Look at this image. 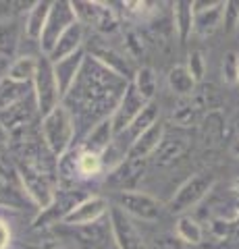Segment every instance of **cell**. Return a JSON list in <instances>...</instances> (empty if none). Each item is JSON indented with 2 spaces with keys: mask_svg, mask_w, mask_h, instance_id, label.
<instances>
[{
  "mask_svg": "<svg viewBox=\"0 0 239 249\" xmlns=\"http://www.w3.org/2000/svg\"><path fill=\"white\" fill-rule=\"evenodd\" d=\"M127 85L129 81L88 54L75 85L63 98V106L71 112L73 123L86 121L98 124L100 121L112 116Z\"/></svg>",
  "mask_w": 239,
  "mask_h": 249,
  "instance_id": "cell-1",
  "label": "cell"
},
{
  "mask_svg": "<svg viewBox=\"0 0 239 249\" xmlns=\"http://www.w3.org/2000/svg\"><path fill=\"white\" fill-rule=\"evenodd\" d=\"M40 133H42L46 150H48L58 160L65 152H69L73 147L75 135H77V127L73 123L71 112L60 104L50 114L42 116Z\"/></svg>",
  "mask_w": 239,
  "mask_h": 249,
  "instance_id": "cell-2",
  "label": "cell"
},
{
  "mask_svg": "<svg viewBox=\"0 0 239 249\" xmlns=\"http://www.w3.org/2000/svg\"><path fill=\"white\" fill-rule=\"evenodd\" d=\"M214 187V175L210 173H196L185 181L179 189L175 191V196L168 201V210L173 214H187L191 208H196Z\"/></svg>",
  "mask_w": 239,
  "mask_h": 249,
  "instance_id": "cell-3",
  "label": "cell"
},
{
  "mask_svg": "<svg viewBox=\"0 0 239 249\" xmlns=\"http://www.w3.org/2000/svg\"><path fill=\"white\" fill-rule=\"evenodd\" d=\"M77 21L83 27H92L102 34H112L119 27L117 11L106 2H98V0H73L71 2Z\"/></svg>",
  "mask_w": 239,
  "mask_h": 249,
  "instance_id": "cell-4",
  "label": "cell"
},
{
  "mask_svg": "<svg viewBox=\"0 0 239 249\" xmlns=\"http://www.w3.org/2000/svg\"><path fill=\"white\" fill-rule=\"evenodd\" d=\"M34 96H36V104H37V112L42 116L50 114L56 106L63 104V96H60L56 77H55V69L52 62L42 56L37 62V73L34 77Z\"/></svg>",
  "mask_w": 239,
  "mask_h": 249,
  "instance_id": "cell-5",
  "label": "cell"
},
{
  "mask_svg": "<svg viewBox=\"0 0 239 249\" xmlns=\"http://www.w3.org/2000/svg\"><path fill=\"white\" fill-rule=\"evenodd\" d=\"M75 23H77V17H75L71 2H67V0H56V2H52L48 21H46V27L40 36V42H37L40 44V50H42V56H48V54L55 50L60 36H63L71 25H75Z\"/></svg>",
  "mask_w": 239,
  "mask_h": 249,
  "instance_id": "cell-6",
  "label": "cell"
},
{
  "mask_svg": "<svg viewBox=\"0 0 239 249\" xmlns=\"http://www.w3.org/2000/svg\"><path fill=\"white\" fill-rule=\"evenodd\" d=\"M117 208H121L129 218H140L144 222H156L163 216V204L140 189L117 191Z\"/></svg>",
  "mask_w": 239,
  "mask_h": 249,
  "instance_id": "cell-7",
  "label": "cell"
},
{
  "mask_svg": "<svg viewBox=\"0 0 239 249\" xmlns=\"http://www.w3.org/2000/svg\"><path fill=\"white\" fill-rule=\"evenodd\" d=\"M19 177L23 181L27 196L32 197V201H36V204L40 206V210L48 208L52 204V199H55L58 189H55V183H52L50 175L46 173V170H42L40 164L27 162L25 168L19 170Z\"/></svg>",
  "mask_w": 239,
  "mask_h": 249,
  "instance_id": "cell-8",
  "label": "cell"
},
{
  "mask_svg": "<svg viewBox=\"0 0 239 249\" xmlns=\"http://www.w3.org/2000/svg\"><path fill=\"white\" fill-rule=\"evenodd\" d=\"M109 224H110L112 239H114V243H117L119 249H148L142 232L135 229L133 220H131L121 208L110 206Z\"/></svg>",
  "mask_w": 239,
  "mask_h": 249,
  "instance_id": "cell-9",
  "label": "cell"
},
{
  "mask_svg": "<svg viewBox=\"0 0 239 249\" xmlns=\"http://www.w3.org/2000/svg\"><path fill=\"white\" fill-rule=\"evenodd\" d=\"M150 102H146V100L140 96V91L133 88V83L129 81L125 93H123V98L119 100V104H117V108H114V112L110 116L112 127H114V137L125 133V131L131 127V123L142 114V110Z\"/></svg>",
  "mask_w": 239,
  "mask_h": 249,
  "instance_id": "cell-10",
  "label": "cell"
},
{
  "mask_svg": "<svg viewBox=\"0 0 239 249\" xmlns=\"http://www.w3.org/2000/svg\"><path fill=\"white\" fill-rule=\"evenodd\" d=\"M109 212H110V204L106 197L86 196L67 214L63 224H67V227H90V224H98Z\"/></svg>",
  "mask_w": 239,
  "mask_h": 249,
  "instance_id": "cell-11",
  "label": "cell"
},
{
  "mask_svg": "<svg viewBox=\"0 0 239 249\" xmlns=\"http://www.w3.org/2000/svg\"><path fill=\"white\" fill-rule=\"evenodd\" d=\"M36 110H37L36 96L23 100V102L15 104V106L4 108V110H0V129L6 131L11 137L23 133V131L27 129V124L32 123Z\"/></svg>",
  "mask_w": 239,
  "mask_h": 249,
  "instance_id": "cell-12",
  "label": "cell"
},
{
  "mask_svg": "<svg viewBox=\"0 0 239 249\" xmlns=\"http://www.w3.org/2000/svg\"><path fill=\"white\" fill-rule=\"evenodd\" d=\"M194 34L208 37L222 27V13L225 2H200L194 0Z\"/></svg>",
  "mask_w": 239,
  "mask_h": 249,
  "instance_id": "cell-13",
  "label": "cell"
},
{
  "mask_svg": "<svg viewBox=\"0 0 239 249\" xmlns=\"http://www.w3.org/2000/svg\"><path fill=\"white\" fill-rule=\"evenodd\" d=\"M86 50H79L71 54V56H67L58 62H52V69H55V77H56V83H58V89H60V96H67L71 88L75 85L77 77L81 73V67L83 62H86Z\"/></svg>",
  "mask_w": 239,
  "mask_h": 249,
  "instance_id": "cell-14",
  "label": "cell"
},
{
  "mask_svg": "<svg viewBox=\"0 0 239 249\" xmlns=\"http://www.w3.org/2000/svg\"><path fill=\"white\" fill-rule=\"evenodd\" d=\"M165 133H166L165 124L158 121L154 127H150L148 131H144V133L129 145L125 158H131V160H148V158H152L154 152L158 150V145L163 143Z\"/></svg>",
  "mask_w": 239,
  "mask_h": 249,
  "instance_id": "cell-15",
  "label": "cell"
},
{
  "mask_svg": "<svg viewBox=\"0 0 239 249\" xmlns=\"http://www.w3.org/2000/svg\"><path fill=\"white\" fill-rule=\"evenodd\" d=\"M189 150V139L183 133H165L163 143L158 145V150L154 152L152 160L156 166H171L175 164L181 156Z\"/></svg>",
  "mask_w": 239,
  "mask_h": 249,
  "instance_id": "cell-16",
  "label": "cell"
},
{
  "mask_svg": "<svg viewBox=\"0 0 239 249\" xmlns=\"http://www.w3.org/2000/svg\"><path fill=\"white\" fill-rule=\"evenodd\" d=\"M92 56H94L98 62H102L106 69H110L112 73H117L119 77H123L125 81L133 79V75L137 71V69L133 67V62H131L125 54H121L119 50L110 48V46H100V48H94Z\"/></svg>",
  "mask_w": 239,
  "mask_h": 249,
  "instance_id": "cell-17",
  "label": "cell"
},
{
  "mask_svg": "<svg viewBox=\"0 0 239 249\" xmlns=\"http://www.w3.org/2000/svg\"><path fill=\"white\" fill-rule=\"evenodd\" d=\"M83 36H86V27L77 21L75 25H71L63 36H60V40L56 42L55 50H52L46 58H48L50 62H58V60H63L67 56H71V54H75V52L83 50Z\"/></svg>",
  "mask_w": 239,
  "mask_h": 249,
  "instance_id": "cell-18",
  "label": "cell"
},
{
  "mask_svg": "<svg viewBox=\"0 0 239 249\" xmlns=\"http://www.w3.org/2000/svg\"><path fill=\"white\" fill-rule=\"evenodd\" d=\"M112 143H114V127H112V119L109 116V119L100 121L98 124H94V127L88 131L86 142L81 145H83V150L104 156L110 150Z\"/></svg>",
  "mask_w": 239,
  "mask_h": 249,
  "instance_id": "cell-19",
  "label": "cell"
},
{
  "mask_svg": "<svg viewBox=\"0 0 239 249\" xmlns=\"http://www.w3.org/2000/svg\"><path fill=\"white\" fill-rule=\"evenodd\" d=\"M21 36H23V27L15 17L0 19V56L6 58V60L17 58Z\"/></svg>",
  "mask_w": 239,
  "mask_h": 249,
  "instance_id": "cell-20",
  "label": "cell"
},
{
  "mask_svg": "<svg viewBox=\"0 0 239 249\" xmlns=\"http://www.w3.org/2000/svg\"><path fill=\"white\" fill-rule=\"evenodd\" d=\"M173 29L181 44L194 36V4L187 0L173 2Z\"/></svg>",
  "mask_w": 239,
  "mask_h": 249,
  "instance_id": "cell-21",
  "label": "cell"
},
{
  "mask_svg": "<svg viewBox=\"0 0 239 249\" xmlns=\"http://www.w3.org/2000/svg\"><path fill=\"white\" fill-rule=\"evenodd\" d=\"M32 96H34V83H19L9 79V77L0 79V110L19 104Z\"/></svg>",
  "mask_w": 239,
  "mask_h": 249,
  "instance_id": "cell-22",
  "label": "cell"
},
{
  "mask_svg": "<svg viewBox=\"0 0 239 249\" xmlns=\"http://www.w3.org/2000/svg\"><path fill=\"white\" fill-rule=\"evenodd\" d=\"M50 6L52 2L48 0H37L29 6L27 11V17H25V36L34 42H40V36L46 27V21H48V15H50Z\"/></svg>",
  "mask_w": 239,
  "mask_h": 249,
  "instance_id": "cell-23",
  "label": "cell"
},
{
  "mask_svg": "<svg viewBox=\"0 0 239 249\" xmlns=\"http://www.w3.org/2000/svg\"><path fill=\"white\" fill-rule=\"evenodd\" d=\"M166 83H168V89L179 98H194L196 85H198V81L189 75L185 65H175L166 75Z\"/></svg>",
  "mask_w": 239,
  "mask_h": 249,
  "instance_id": "cell-24",
  "label": "cell"
},
{
  "mask_svg": "<svg viewBox=\"0 0 239 249\" xmlns=\"http://www.w3.org/2000/svg\"><path fill=\"white\" fill-rule=\"evenodd\" d=\"M144 166H146V160H131V158H125L117 168H112L110 173H106V175H109V181H110L112 185L121 187L119 191H125L127 185H129L131 181H135V178L144 173Z\"/></svg>",
  "mask_w": 239,
  "mask_h": 249,
  "instance_id": "cell-25",
  "label": "cell"
},
{
  "mask_svg": "<svg viewBox=\"0 0 239 249\" xmlns=\"http://www.w3.org/2000/svg\"><path fill=\"white\" fill-rule=\"evenodd\" d=\"M37 62H40V58L32 56V54L17 56L15 60H11L6 77L13 81H19V83H34V77L37 73Z\"/></svg>",
  "mask_w": 239,
  "mask_h": 249,
  "instance_id": "cell-26",
  "label": "cell"
},
{
  "mask_svg": "<svg viewBox=\"0 0 239 249\" xmlns=\"http://www.w3.org/2000/svg\"><path fill=\"white\" fill-rule=\"evenodd\" d=\"M175 235L179 237L187 247L189 245H200L202 239H204V229L194 216L183 214V216L177 218V222H175Z\"/></svg>",
  "mask_w": 239,
  "mask_h": 249,
  "instance_id": "cell-27",
  "label": "cell"
},
{
  "mask_svg": "<svg viewBox=\"0 0 239 249\" xmlns=\"http://www.w3.org/2000/svg\"><path fill=\"white\" fill-rule=\"evenodd\" d=\"M158 114H160V112H158V104H156V102H150L148 106L144 108L142 114L137 116V119H135L133 123H131V127L125 131V133H123V137L127 135L129 145L133 143L135 139L144 133V131H148L150 127H154V124L158 123ZM119 137H121V135H119Z\"/></svg>",
  "mask_w": 239,
  "mask_h": 249,
  "instance_id": "cell-28",
  "label": "cell"
},
{
  "mask_svg": "<svg viewBox=\"0 0 239 249\" xmlns=\"http://www.w3.org/2000/svg\"><path fill=\"white\" fill-rule=\"evenodd\" d=\"M131 83H133V88L140 91V96L146 102H154V96H156V89H158V79L152 67H140Z\"/></svg>",
  "mask_w": 239,
  "mask_h": 249,
  "instance_id": "cell-29",
  "label": "cell"
},
{
  "mask_svg": "<svg viewBox=\"0 0 239 249\" xmlns=\"http://www.w3.org/2000/svg\"><path fill=\"white\" fill-rule=\"evenodd\" d=\"M104 170H106L104 156L83 150V145H81L79 162H77V173H79V178H96L98 175H102Z\"/></svg>",
  "mask_w": 239,
  "mask_h": 249,
  "instance_id": "cell-30",
  "label": "cell"
},
{
  "mask_svg": "<svg viewBox=\"0 0 239 249\" xmlns=\"http://www.w3.org/2000/svg\"><path fill=\"white\" fill-rule=\"evenodd\" d=\"M198 108L200 106H198V102L194 98H181L179 106L173 110V121L179 124V127H189L198 116Z\"/></svg>",
  "mask_w": 239,
  "mask_h": 249,
  "instance_id": "cell-31",
  "label": "cell"
},
{
  "mask_svg": "<svg viewBox=\"0 0 239 249\" xmlns=\"http://www.w3.org/2000/svg\"><path fill=\"white\" fill-rule=\"evenodd\" d=\"M221 77L227 85H239V56L237 52H227L222 56Z\"/></svg>",
  "mask_w": 239,
  "mask_h": 249,
  "instance_id": "cell-32",
  "label": "cell"
},
{
  "mask_svg": "<svg viewBox=\"0 0 239 249\" xmlns=\"http://www.w3.org/2000/svg\"><path fill=\"white\" fill-rule=\"evenodd\" d=\"M185 67H187L189 75L200 83L204 79V75H206V56H204V52L202 50H191L187 54V60H185Z\"/></svg>",
  "mask_w": 239,
  "mask_h": 249,
  "instance_id": "cell-33",
  "label": "cell"
},
{
  "mask_svg": "<svg viewBox=\"0 0 239 249\" xmlns=\"http://www.w3.org/2000/svg\"><path fill=\"white\" fill-rule=\"evenodd\" d=\"M222 29L233 34L239 29V0H227L225 13H222Z\"/></svg>",
  "mask_w": 239,
  "mask_h": 249,
  "instance_id": "cell-34",
  "label": "cell"
},
{
  "mask_svg": "<svg viewBox=\"0 0 239 249\" xmlns=\"http://www.w3.org/2000/svg\"><path fill=\"white\" fill-rule=\"evenodd\" d=\"M154 249H187V245L177 235H160V237H156Z\"/></svg>",
  "mask_w": 239,
  "mask_h": 249,
  "instance_id": "cell-35",
  "label": "cell"
},
{
  "mask_svg": "<svg viewBox=\"0 0 239 249\" xmlns=\"http://www.w3.org/2000/svg\"><path fill=\"white\" fill-rule=\"evenodd\" d=\"M148 2H125L123 4V9H125V15L127 17H146V15L150 13V9H148Z\"/></svg>",
  "mask_w": 239,
  "mask_h": 249,
  "instance_id": "cell-36",
  "label": "cell"
},
{
  "mask_svg": "<svg viewBox=\"0 0 239 249\" xmlns=\"http://www.w3.org/2000/svg\"><path fill=\"white\" fill-rule=\"evenodd\" d=\"M13 243V231L4 218H0V249H11Z\"/></svg>",
  "mask_w": 239,
  "mask_h": 249,
  "instance_id": "cell-37",
  "label": "cell"
},
{
  "mask_svg": "<svg viewBox=\"0 0 239 249\" xmlns=\"http://www.w3.org/2000/svg\"><path fill=\"white\" fill-rule=\"evenodd\" d=\"M9 65H11L9 60L0 56V79H4V77H6V71H9Z\"/></svg>",
  "mask_w": 239,
  "mask_h": 249,
  "instance_id": "cell-38",
  "label": "cell"
},
{
  "mask_svg": "<svg viewBox=\"0 0 239 249\" xmlns=\"http://www.w3.org/2000/svg\"><path fill=\"white\" fill-rule=\"evenodd\" d=\"M231 154H233V158H237V160H239V137L235 139L233 143H231Z\"/></svg>",
  "mask_w": 239,
  "mask_h": 249,
  "instance_id": "cell-39",
  "label": "cell"
},
{
  "mask_svg": "<svg viewBox=\"0 0 239 249\" xmlns=\"http://www.w3.org/2000/svg\"><path fill=\"white\" fill-rule=\"evenodd\" d=\"M237 131H239V114H237Z\"/></svg>",
  "mask_w": 239,
  "mask_h": 249,
  "instance_id": "cell-40",
  "label": "cell"
},
{
  "mask_svg": "<svg viewBox=\"0 0 239 249\" xmlns=\"http://www.w3.org/2000/svg\"><path fill=\"white\" fill-rule=\"evenodd\" d=\"M237 56H239V52H237Z\"/></svg>",
  "mask_w": 239,
  "mask_h": 249,
  "instance_id": "cell-41",
  "label": "cell"
}]
</instances>
